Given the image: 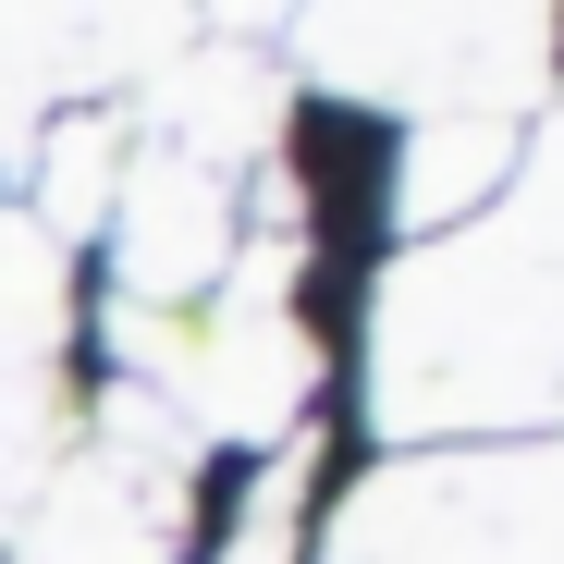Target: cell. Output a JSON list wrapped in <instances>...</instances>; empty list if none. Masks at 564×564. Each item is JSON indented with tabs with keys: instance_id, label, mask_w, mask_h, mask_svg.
<instances>
[{
	"instance_id": "cell-8",
	"label": "cell",
	"mask_w": 564,
	"mask_h": 564,
	"mask_svg": "<svg viewBox=\"0 0 564 564\" xmlns=\"http://www.w3.org/2000/svg\"><path fill=\"white\" fill-rule=\"evenodd\" d=\"M491 184H516V123H417L405 160H393V234L442 246Z\"/></svg>"
},
{
	"instance_id": "cell-9",
	"label": "cell",
	"mask_w": 564,
	"mask_h": 564,
	"mask_svg": "<svg viewBox=\"0 0 564 564\" xmlns=\"http://www.w3.org/2000/svg\"><path fill=\"white\" fill-rule=\"evenodd\" d=\"M62 332H74L62 246H50L25 209H0V381H37V368L62 356Z\"/></svg>"
},
{
	"instance_id": "cell-1",
	"label": "cell",
	"mask_w": 564,
	"mask_h": 564,
	"mask_svg": "<svg viewBox=\"0 0 564 564\" xmlns=\"http://www.w3.org/2000/svg\"><path fill=\"white\" fill-rule=\"evenodd\" d=\"M381 442L564 430V111L516 148V209L454 246H405L368 307Z\"/></svg>"
},
{
	"instance_id": "cell-7",
	"label": "cell",
	"mask_w": 564,
	"mask_h": 564,
	"mask_svg": "<svg viewBox=\"0 0 564 564\" xmlns=\"http://www.w3.org/2000/svg\"><path fill=\"white\" fill-rule=\"evenodd\" d=\"M270 135H282V74H270V50H246V25H197V37L148 74V148L234 172V160H258Z\"/></svg>"
},
{
	"instance_id": "cell-11",
	"label": "cell",
	"mask_w": 564,
	"mask_h": 564,
	"mask_svg": "<svg viewBox=\"0 0 564 564\" xmlns=\"http://www.w3.org/2000/svg\"><path fill=\"white\" fill-rule=\"evenodd\" d=\"M62 393L50 381H0V528H25V503L50 491V466H62Z\"/></svg>"
},
{
	"instance_id": "cell-3",
	"label": "cell",
	"mask_w": 564,
	"mask_h": 564,
	"mask_svg": "<svg viewBox=\"0 0 564 564\" xmlns=\"http://www.w3.org/2000/svg\"><path fill=\"white\" fill-rule=\"evenodd\" d=\"M552 13H307L295 62L332 99L405 111L417 123H516L552 86Z\"/></svg>"
},
{
	"instance_id": "cell-5",
	"label": "cell",
	"mask_w": 564,
	"mask_h": 564,
	"mask_svg": "<svg viewBox=\"0 0 564 564\" xmlns=\"http://www.w3.org/2000/svg\"><path fill=\"white\" fill-rule=\"evenodd\" d=\"M99 234H111V270H123V307L184 319L197 295H221V270L246 246V209H234V172L172 160V148H135Z\"/></svg>"
},
{
	"instance_id": "cell-10",
	"label": "cell",
	"mask_w": 564,
	"mask_h": 564,
	"mask_svg": "<svg viewBox=\"0 0 564 564\" xmlns=\"http://www.w3.org/2000/svg\"><path fill=\"white\" fill-rule=\"evenodd\" d=\"M111 184H123V135L99 123V111H74V123H50L37 135V234L62 246V234H99L111 221Z\"/></svg>"
},
{
	"instance_id": "cell-4",
	"label": "cell",
	"mask_w": 564,
	"mask_h": 564,
	"mask_svg": "<svg viewBox=\"0 0 564 564\" xmlns=\"http://www.w3.org/2000/svg\"><path fill=\"white\" fill-rule=\"evenodd\" d=\"M282 295H295V197L270 184V221L234 246L209 319H184L172 381H160V405L197 442H295V417L319 393V344L295 332Z\"/></svg>"
},
{
	"instance_id": "cell-6",
	"label": "cell",
	"mask_w": 564,
	"mask_h": 564,
	"mask_svg": "<svg viewBox=\"0 0 564 564\" xmlns=\"http://www.w3.org/2000/svg\"><path fill=\"white\" fill-rule=\"evenodd\" d=\"M184 37V13H0V172H25L50 135V99L74 86H148Z\"/></svg>"
},
{
	"instance_id": "cell-2",
	"label": "cell",
	"mask_w": 564,
	"mask_h": 564,
	"mask_svg": "<svg viewBox=\"0 0 564 564\" xmlns=\"http://www.w3.org/2000/svg\"><path fill=\"white\" fill-rule=\"evenodd\" d=\"M319 564H564V442H454L381 466Z\"/></svg>"
},
{
	"instance_id": "cell-12",
	"label": "cell",
	"mask_w": 564,
	"mask_h": 564,
	"mask_svg": "<svg viewBox=\"0 0 564 564\" xmlns=\"http://www.w3.org/2000/svg\"><path fill=\"white\" fill-rule=\"evenodd\" d=\"M307 454L282 442L270 466H258V491H246V516H234V540H221V564H307Z\"/></svg>"
}]
</instances>
